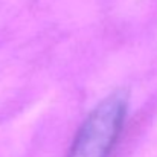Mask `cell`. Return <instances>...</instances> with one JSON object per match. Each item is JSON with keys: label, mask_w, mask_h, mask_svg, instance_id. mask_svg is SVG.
Segmentation results:
<instances>
[{"label": "cell", "mask_w": 157, "mask_h": 157, "mask_svg": "<svg viewBox=\"0 0 157 157\" xmlns=\"http://www.w3.org/2000/svg\"><path fill=\"white\" fill-rule=\"evenodd\" d=\"M128 111V93L114 90L87 114L66 157H110L117 144Z\"/></svg>", "instance_id": "cell-1"}]
</instances>
